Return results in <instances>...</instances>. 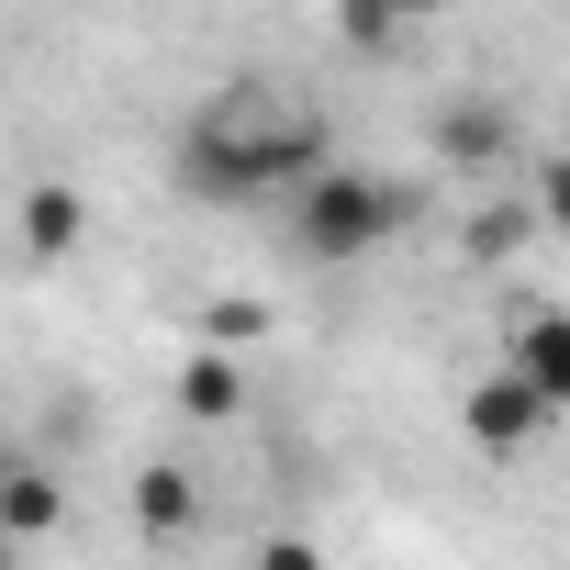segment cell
Wrapping results in <instances>:
<instances>
[{
  "label": "cell",
  "instance_id": "obj_4",
  "mask_svg": "<svg viewBox=\"0 0 570 570\" xmlns=\"http://www.w3.org/2000/svg\"><path fill=\"white\" fill-rule=\"evenodd\" d=\"M548 425H559V414H548V403H537L514 370H481V381L459 392V436H470L481 459H514V448H537Z\"/></svg>",
  "mask_w": 570,
  "mask_h": 570
},
{
  "label": "cell",
  "instance_id": "obj_6",
  "mask_svg": "<svg viewBox=\"0 0 570 570\" xmlns=\"http://www.w3.org/2000/svg\"><path fill=\"white\" fill-rule=\"evenodd\" d=\"M68 525V481L57 470H0V537H12V548H35V537H57Z\"/></svg>",
  "mask_w": 570,
  "mask_h": 570
},
{
  "label": "cell",
  "instance_id": "obj_7",
  "mask_svg": "<svg viewBox=\"0 0 570 570\" xmlns=\"http://www.w3.org/2000/svg\"><path fill=\"white\" fill-rule=\"evenodd\" d=\"M202 525V481L179 459H146L135 470V537H190Z\"/></svg>",
  "mask_w": 570,
  "mask_h": 570
},
{
  "label": "cell",
  "instance_id": "obj_10",
  "mask_svg": "<svg viewBox=\"0 0 570 570\" xmlns=\"http://www.w3.org/2000/svg\"><path fill=\"white\" fill-rule=\"evenodd\" d=\"M525 235H537V202H481V213L459 224V257H470V268H503Z\"/></svg>",
  "mask_w": 570,
  "mask_h": 570
},
{
  "label": "cell",
  "instance_id": "obj_15",
  "mask_svg": "<svg viewBox=\"0 0 570 570\" xmlns=\"http://www.w3.org/2000/svg\"><path fill=\"white\" fill-rule=\"evenodd\" d=\"M0 570H23V548H12V537H0Z\"/></svg>",
  "mask_w": 570,
  "mask_h": 570
},
{
  "label": "cell",
  "instance_id": "obj_12",
  "mask_svg": "<svg viewBox=\"0 0 570 570\" xmlns=\"http://www.w3.org/2000/svg\"><path fill=\"white\" fill-rule=\"evenodd\" d=\"M190 336H202L213 358H235V347H257V336H268V303H246V292H213V303L190 314Z\"/></svg>",
  "mask_w": 570,
  "mask_h": 570
},
{
  "label": "cell",
  "instance_id": "obj_16",
  "mask_svg": "<svg viewBox=\"0 0 570 570\" xmlns=\"http://www.w3.org/2000/svg\"><path fill=\"white\" fill-rule=\"evenodd\" d=\"M0 470H12V448H0Z\"/></svg>",
  "mask_w": 570,
  "mask_h": 570
},
{
  "label": "cell",
  "instance_id": "obj_11",
  "mask_svg": "<svg viewBox=\"0 0 570 570\" xmlns=\"http://www.w3.org/2000/svg\"><path fill=\"white\" fill-rule=\"evenodd\" d=\"M425 12H436V0H336V46H347V57H381V46H392L403 23H425Z\"/></svg>",
  "mask_w": 570,
  "mask_h": 570
},
{
  "label": "cell",
  "instance_id": "obj_9",
  "mask_svg": "<svg viewBox=\"0 0 570 570\" xmlns=\"http://www.w3.org/2000/svg\"><path fill=\"white\" fill-rule=\"evenodd\" d=\"M179 414H190V425H235V414H246V370L202 347V358L179 370Z\"/></svg>",
  "mask_w": 570,
  "mask_h": 570
},
{
  "label": "cell",
  "instance_id": "obj_14",
  "mask_svg": "<svg viewBox=\"0 0 570 570\" xmlns=\"http://www.w3.org/2000/svg\"><path fill=\"white\" fill-rule=\"evenodd\" d=\"M246 570H336V559H325L314 537H257V548H246Z\"/></svg>",
  "mask_w": 570,
  "mask_h": 570
},
{
  "label": "cell",
  "instance_id": "obj_8",
  "mask_svg": "<svg viewBox=\"0 0 570 570\" xmlns=\"http://www.w3.org/2000/svg\"><path fill=\"white\" fill-rule=\"evenodd\" d=\"M79 235H90V202L68 179H35L23 190V257H79Z\"/></svg>",
  "mask_w": 570,
  "mask_h": 570
},
{
  "label": "cell",
  "instance_id": "obj_2",
  "mask_svg": "<svg viewBox=\"0 0 570 570\" xmlns=\"http://www.w3.org/2000/svg\"><path fill=\"white\" fill-rule=\"evenodd\" d=\"M403 224H414V190L381 179V168H314V179L292 190V246H303L314 268H358V257H381Z\"/></svg>",
  "mask_w": 570,
  "mask_h": 570
},
{
  "label": "cell",
  "instance_id": "obj_1",
  "mask_svg": "<svg viewBox=\"0 0 570 570\" xmlns=\"http://www.w3.org/2000/svg\"><path fill=\"white\" fill-rule=\"evenodd\" d=\"M314 168H336L314 112H268V101H224L179 135V190L202 202H268V190H303Z\"/></svg>",
  "mask_w": 570,
  "mask_h": 570
},
{
  "label": "cell",
  "instance_id": "obj_13",
  "mask_svg": "<svg viewBox=\"0 0 570 570\" xmlns=\"http://www.w3.org/2000/svg\"><path fill=\"white\" fill-rule=\"evenodd\" d=\"M525 202H537V224H548V235H570V146L537 168V190H525Z\"/></svg>",
  "mask_w": 570,
  "mask_h": 570
},
{
  "label": "cell",
  "instance_id": "obj_5",
  "mask_svg": "<svg viewBox=\"0 0 570 570\" xmlns=\"http://www.w3.org/2000/svg\"><path fill=\"white\" fill-rule=\"evenodd\" d=\"M503 370H514V381H525L548 414H570V314H514Z\"/></svg>",
  "mask_w": 570,
  "mask_h": 570
},
{
  "label": "cell",
  "instance_id": "obj_3",
  "mask_svg": "<svg viewBox=\"0 0 570 570\" xmlns=\"http://www.w3.org/2000/svg\"><path fill=\"white\" fill-rule=\"evenodd\" d=\"M514 101H492V90H459V101H436L425 112V157L436 168H459V179H492V168H514Z\"/></svg>",
  "mask_w": 570,
  "mask_h": 570
}]
</instances>
